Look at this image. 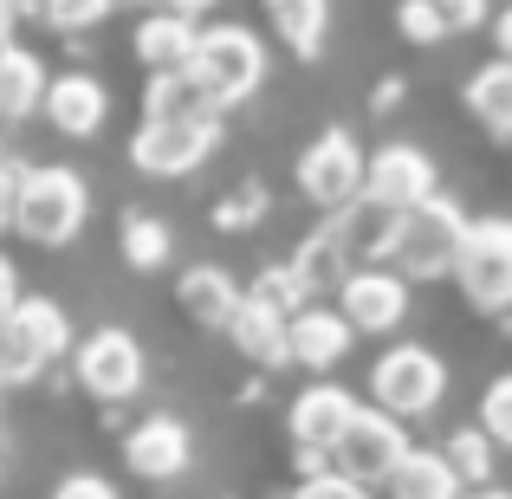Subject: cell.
Masks as SVG:
<instances>
[{"label":"cell","instance_id":"1","mask_svg":"<svg viewBox=\"0 0 512 499\" xmlns=\"http://www.w3.org/2000/svg\"><path fill=\"white\" fill-rule=\"evenodd\" d=\"M266 78V52L247 26H214V33H195V52H188V85L208 111L221 104H240L253 98Z\"/></svg>","mask_w":512,"mask_h":499},{"label":"cell","instance_id":"2","mask_svg":"<svg viewBox=\"0 0 512 499\" xmlns=\"http://www.w3.org/2000/svg\"><path fill=\"white\" fill-rule=\"evenodd\" d=\"M467 234V214L454 201H415V208L396 214V234H389V260L402 266L409 279H441L454 266V247Z\"/></svg>","mask_w":512,"mask_h":499},{"label":"cell","instance_id":"3","mask_svg":"<svg viewBox=\"0 0 512 499\" xmlns=\"http://www.w3.org/2000/svg\"><path fill=\"white\" fill-rule=\"evenodd\" d=\"M13 227L39 247H65L85 227V182L72 169H20V201H13Z\"/></svg>","mask_w":512,"mask_h":499},{"label":"cell","instance_id":"4","mask_svg":"<svg viewBox=\"0 0 512 499\" xmlns=\"http://www.w3.org/2000/svg\"><path fill=\"white\" fill-rule=\"evenodd\" d=\"M448 273L461 279L467 305H480V312L512 305V221H506V214H493V221H467Z\"/></svg>","mask_w":512,"mask_h":499},{"label":"cell","instance_id":"5","mask_svg":"<svg viewBox=\"0 0 512 499\" xmlns=\"http://www.w3.org/2000/svg\"><path fill=\"white\" fill-rule=\"evenodd\" d=\"M65 344H72V325H65L59 305L20 299L7 312V325H0V376H7V383H26V376H39L52 357H65Z\"/></svg>","mask_w":512,"mask_h":499},{"label":"cell","instance_id":"6","mask_svg":"<svg viewBox=\"0 0 512 499\" xmlns=\"http://www.w3.org/2000/svg\"><path fill=\"white\" fill-rule=\"evenodd\" d=\"M441 389H448V370H441V357H435V350H422V344H396L383 363H376V376H370L376 409L396 415V422L428 415L441 402Z\"/></svg>","mask_w":512,"mask_h":499},{"label":"cell","instance_id":"7","mask_svg":"<svg viewBox=\"0 0 512 499\" xmlns=\"http://www.w3.org/2000/svg\"><path fill=\"white\" fill-rule=\"evenodd\" d=\"M214 150V111H188V117H150L130 143V163L143 175H188L201 156Z\"/></svg>","mask_w":512,"mask_h":499},{"label":"cell","instance_id":"8","mask_svg":"<svg viewBox=\"0 0 512 499\" xmlns=\"http://www.w3.org/2000/svg\"><path fill=\"white\" fill-rule=\"evenodd\" d=\"M402 454H409L402 422H396V415H383V409H357V415H350V428L331 441V467H338L344 480H357V487L383 480Z\"/></svg>","mask_w":512,"mask_h":499},{"label":"cell","instance_id":"9","mask_svg":"<svg viewBox=\"0 0 512 499\" xmlns=\"http://www.w3.org/2000/svg\"><path fill=\"white\" fill-rule=\"evenodd\" d=\"M299 188L318 208H350L363 188V150L350 143V130H325L312 150L299 156Z\"/></svg>","mask_w":512,"mask_h":499},{"label":"cell","instance_id":"10","mask_svg":"<svg viewBox=\"0 0 512 499\" xmlns=\"http://www.w3.org/2000/svg\"><path fill=\"white\" fill-rule=\"evenodd\" d=\"M78 383L98 402H124L143 389V350L130 331H91L78 344Z\"/></svg>","mask_w":512,"mask_h":499},{"label":"cell","instance_id":"11","mask_svg":"<svg viewBox=\"0 0 512 499\" xmlns=\"http://www.w3.org/2000/svg\"><path fill=\"white\" fill-rule=\"evenodd\" d=\"M363 182H370V201L389 214L415 208V201L435 195V163H428L415 143H389V150H376V163L363 169Z\"/></svg>","mask_w":512,"mask_h":499},{"label":"cell","instance_id":"12","mask_svg":"<svg viewBox=\"0 0 512 499\" xmlns=\"http://www.w3.org/2000/svg\"><path fill=\"white\" fill-rule=\"evenodd\" d=\"M350 415H357V396L338 383H312L299 402H292V441H299L305 454H331V441L350 428Z\"/></svg>","mask_w":512,"mask_h":499},{"label":"cell","instance_id":"13","mask_svg":"<svg viewBox=\"0 0 512 499\" xmlns=\"http://www.w3.org/2000/svg\"><path fill=\"white\" fill-rule=\"evenodd\" d=\"M344 325L350 331H396L409 312V286L389 273H350L344 279Z\"/></svg>","mask_w":512,"mask_h":499},{"label":"cell","instance_id":"14","mask_svg":"<svg viewBox=\"0 0 512 499\" xmlns=\"http://www.w3.org/2000/svg\"><path fill=\"white\" fill-rule=\"evenodd\" d=\"M350 350V325L344 312H325V305H312V312L286 318V363H305V370H331V363H344Z\"/></svg>","mask_w":512,"mask_h":499},{"label":"cell","instance_id":"15","mask_svg":"<svg viewBox=\"0 0 512 499\" xmlns=\"http://www.w3.org/2000/svg\"><path fill=\"white\" fill-rule=\"evenodd\" d=\"M389 234H396V214L363 201V208H338V227H331L325 240L338 247V260L350 273H363V260H383L389 253Z\"/></svg>","mask_w":512,"mask_h":499},{"label":"cell","instance_id":"16","mask_svg":"<svg viewBox=\"0 0 512 499\" xmlns=\"http://www.w3.org/2000/svg\"><path fill=\"white\" fill-rule=\"evenodd\" d=\"M39 111H46L52 124L65 130V137H91V130L104 124V111H111V98H104V85H98V78L72 72V78H59V85H46Z\"/></svg>","mask_w":512,"mask_h":499},{"label":"cell","instance_id":"17","mask_svg":"<svg viewBox=\"0 0 512 499\" xmlns=\"http://www.w3.org/2000/svg\"><path fill=\"white\" fill-rule=\"evenodd\" d=\"M124 461L137 467L143 480H175L188 467V428L169 422V415H156V422H143L137 435L124 441Z\"/></svg>","mask_w":512,"mask_h":499},{"label":"cell","instance_id":"18","mask_svg":"<svg viewBox=\"0 0 512 499\" xmlns=\"http://www.w3.org/2000/svg\"><path fill=\"white\" fill-rule=\"evenodd\" d=\"M383 487H389V499H461V474L448 467V454H402L396 467L383 474Z\"/></svg>","mask_w":512,"mask_h":499},{"label":"cell","instance_id":"19","mask_svg":"<svg viewBox=\"0 0 512 499\" xmlns=\"http://www.w3.org/2000/svg\"><path fill=\"white\" fill-rule=\"evenodd\" d=\"M188 52H195V20L182 13H150L137 26V59L150 72H188Z\"/></svg>","mask_w":512,"mask_h":499},{"label":"cell","instance_id":"20","mask_svg":"<svg viewBox=\"0 0 512 499\" xmlns=\"http://www.w3.org/2000/svg\"><path fill=\"white\" fill-rule=\"evenodd\" d=\"M227 331H234V344L247 350L253 363H286V312H273V305H260V299H240L234 318H227Z\"/></svg>","mask_w":512,"mask_h":499},{"label":"cell","instance_id":"21","mask_svg":"<svg viewBox=\"0 0 512 499\" xmlns=\"http://www.w3.org/2000/svg\"><path fill=\"white\" fill-rule=\"evenodd\" d=\"M39 98H46V65H39L33 52L7 46V59H0V117L20 124V117L39 111Z\"/></svg>","mask_w":512,"mask_h":499},{"label":"cell","instance_id":"22","mask_svg":"<svg viewBox=\"0 0 512 499\" xmlns=\"http://www.w3.org/2000/svg\"><path fill=\"white\" fill-rule=\"evenodd\" d=\"M467 111H474L493 137H512V59H493L467 78Z\"/></svg>","mask_w":512,"mask_h":499},{"label":"cell","instance_id":"23","mask_svg":"<svg viewBox=\"0 0 512 499\" xmlns=\"http://www.w3.org/2000/svg\"><path fill=\"white\" fill-rule=\"evenodd\" d=\"M266 13H273L279 39H286L299 59H318L325 26H331V7H325V0H266Z\"/></svg>","mask_w":512,"mask_h":499},{"label":"cell","instance_id":"24","mask_svg":"<svg viewBox=\"0 0 512 499\" xmlns=\"http://www.w3.org/2000/svg\"><path fill=\"white\" fill-rule=\"evenodd\" d=\"M182 305H188V318H195V325H227V318H234V305H240V292H234V279H227V273L195 266V273L182 279Z\"/></svg>","mask_w":512,"mask_h":499},{"label":"cell","instance_id":"25","mask_svg":"<svg viewBox=\"0 0 512 499\" xmlns=\"http://www.w3.org/2000/svg\"><path fill=\"white\" fill-rule=\"evenodd\" d=\"M150 117H188V111H208L188 85V72H150V98H143Z\"/></svg>","mask_w":512,"mask_h":499},{"label":"cell","instance_id":"26","mask_svg":"<svg viewBox=\"0 0 512 499\" xmlns=\"http://www.w3.org/2000/svg\"><path fill=\"white\" fill-rule=\"evenodd\" d=\"M124 253H130V266H143V273H150V266H163L169 260V227L163 221H124Z\"/></svg>","mask_w":512,"mask_h":499},{"label":"cell","instance_id":"27","mask_svg":"<svg viewBox=\"0 0 512 499\" xmlns=\"http://www.w3.org/2000/svg\"><path fill=\"white\" fill-rule=\"evenodd\" d=\"M448 467H454L461 480H487V474H493V441L474 435V428H461V435L448 441Z\"/></svg>","mask_w":512,"mask_h":499},{"label":"cell","instance_id":"28","mask_svg":"<svg viewBox=\"0 0 512 499\" xmlns=\"http://www.w3.org/2000/svg\"><path fill=\"white\" fill-rule=\"evenodd\" d=\"M39 13H46L59 33H85V26H98L104 13H111V0H39Z\"/></svg>","mask_w":512,"mask_h":499},{"label":"cell","instance_id":"29","mask_svg":"<svg viewBox=\"0 0 512 499\" xmlns=\"http://www.w3.org/2000/svg\"><path fill=\"white\" fill-rule=\"evenodd\" d=\"M480 422H487V428H480L487 441H506V448H512V376H500V383L487 389V402H480Z\"/></svg>","mask_w":512,"mask_h":499},{"label":"cell","instance_id":"30","mask_svg":"<svg viewBox=\"0 0 512 499\" xmlns=\"http://www.w3.org/2000/svg\"><path fill=\"white\" fill-rule=\"evenodd\" d=\"M402 33L415 39V46H435V39H448V26H441V13H435V0H402Z\"/></svg>","mask_w":512,"mask_h":499},{"label":"cell","instance_id":"31","mask_svg":"<svg viewBox=\"0 0 512 499\" xmlns=\"http://www.w3.org/2000/svg\"><path fill=\"white\" fill-rule=\"evenodd\" d=\"M292 499H363V487H357V480H344V474H312Z\"/></svg>","mask_w":512,"mask_h":499},{"label":"cell","instance_id":"32","mask_svg":"<svg viewBox=\"0 0 512 499\" xmlns=\"http://www.w3.org/2000/svg\"><path fill=\"white\" fill-rule=\"evenodd\" d=\"M435 13H441V26H448V33H467V26L487 20V0H435Z\"/></svg>","mask_w":512,"mask_h":499},{"label":"cell","instance_id":"33","mask_svg":"<svg viewBox=\"0 0 512 499\" xmlns=\"http://www.w3.org/2000/svg\"><path fill=\"white\" fill-rule=\"evenodd\" d=\"M52 499H117V493H111V480H98V474H72V480H59Z\"/></svg>","mask_w":512,"mask_h":499},{"label":"cell","instance_id":"34","mask_svg":"<svg viewBox=\"0 0 512 499\" xmlns=\"http://www.w3.org/2000/svg\"><path fill=\"white\" fill-rule=\"evenodd\" d=\"M13 201H20V169H13L7 156H0V227L13 221Z\"/></svg>","mask_w":512,"mask_h":499},{"label":"cell","instance_id":"35","mask_svg":"<svg viewBox=\"0 0 512 499\" xmlns=\"http://www.w3.org/2000/svg\"><path fill=\"white\" fill-rule=\"evenodd\" d=\"M20 305V279H13V266L0 260V325H7V312Z\"/></svg>","mask_w":512,"mask_h":499},{"label":"cell","instance_id":"36","mask_svg":"<svg viewBox=\"0 0 512 499\" xmlns=\"http://www.w3.org/2000/svg\"><path fill=\"white\" fill-rule=\"evenodd\" d=\"M214 0H163V13H182V20H195V13H208Z\"/></svg>","mask_w":512,"mask_h":499},{"label":"cell","instance_id":"37","mask_svg":"<svg viewBox=\"0 0 512 499\" xmlns=\"http://www.w3.org/2000/svg\"><path fill=\"white\" fill-rule=\"evenodd\" d=\"M500 59H512V7L500 13Z\"/></svg>","mask_w":512,"mask_h":499},{"label":"cell","instance_id":"38","mask_svg":"<svg viewBox=\"0 0 512 499\" xmlns=\"http://www.w3.org/2000/svg\"><path fill=\"white\" fill-rule=\"evenodd\" d=\"M474 499H512V493H500V487H487V493H474Z\"/></svg>","mask_w":512,"mask_h":499},{"label":"cell","instance_id":"39","mask_svg":"<svg viewBox=\"0 0 512 499\" xmlns=\"http://www.w3.org/2000/svg\"><path fill=\"white\" fill-rule=\"evenodd\" d=\"M7 46H13V39H7V26H0V59H7Z\"/></svg>","mask_w":512,"mask_h":499},{"label":"cell","instance_id":"40","mask_svg":"<svg viewBox=\"0 0 512 499\" xmlns=\"http://www.w3.org/2000/svg\"><path fill=\"white\" fill-rule=\"evenodd\" d=\"M111 7H143V0H111Z\"/></svg>","mask_w":512,"mask_h":499},{"label":"cell","instance_id":"41","mask_svg":"<svg viewBox=\"0 0 512 499\" xmlns=\"http://www.w3.org/2000/svg\"><path fill=\"white\" fill-rule=\"evenodd\" d=\"M0 383H7V376H0Z\"/></svg>","mask_w":512,"mask_h":499}]
</instances>
